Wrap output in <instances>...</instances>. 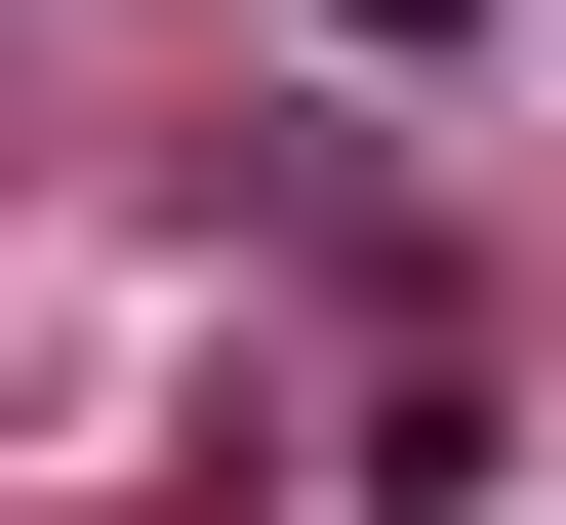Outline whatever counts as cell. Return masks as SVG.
I'll return each mask as SVG.
<instances>
[{"instance_id": "1", "label": "cell", "mask_w": 566, "mask_h": 525, "mask_svg": "<svg viewBox=\"0 0 566 525\" xmlns=\"http://www.w3.org/2000/svg\"><path fill=\"white\" fill-rule=\"evenodd\" d=\"M324 41H446V0H324Z\"/></svg>"}]
</instances>
